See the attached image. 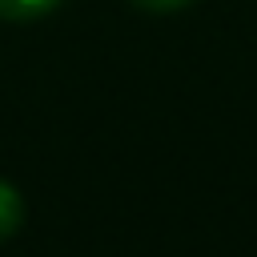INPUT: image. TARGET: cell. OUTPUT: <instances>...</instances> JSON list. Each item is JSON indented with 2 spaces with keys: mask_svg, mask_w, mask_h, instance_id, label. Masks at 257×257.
Returning <instances> with one entry per match:
<instances>
[{
  "mask_svg": "<svg viewBox=\"0 0 257 257\" xmlns=\"http://www.w3.org/2000/svg\"><path fill=\"white\" fill-rule=\"evenodd\" d=\"M20 221H24V201H20V193H16L8 181H0V241H8V237L20 229Z\"/></svg>",
  "mask_w": 257,
  "mask_h": 257,
  "instance_id": "6da1fadb",
  "label": "cell"
},
{
  "mask_svg": "<svg viewBox=\"0 0 257 257\" xmlns=\"http://www.w3.org/2000/svg\"><path fill=\"white\" fill-rule=\"evenodd\" d=\"M60 0H0V16L4 20H36L48 16Z\"/></svg>",
  "mask_w": 257,
  "mask_h": 257,
  "instance_id": "7a4b0ae2",
  "label": "cell"
},
{
  "mask_svg": "<svg viewBox=\"0 0 257 257\" xmlns=\"http://www.w3.org/2000/svg\"><path fill=\"white\" fill-rule=\"evenodd\" d=\"M133 4H141L145 12H177V8H185L189 0H133Z\"/></svg>",
  "mask_w": 257,
  "mask_h": 257,
  "instance_id": "3957f363",
  "label": "cell"
}]
</instances>
